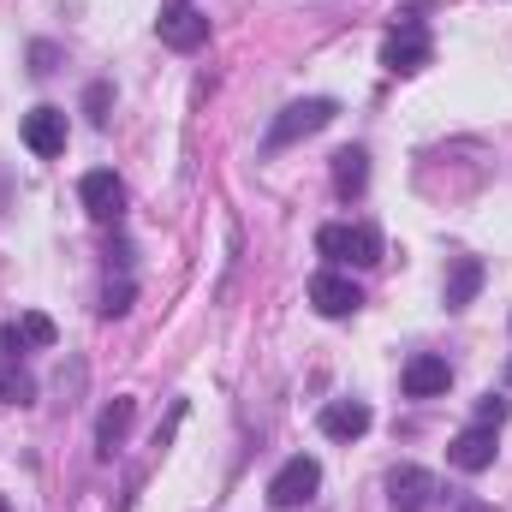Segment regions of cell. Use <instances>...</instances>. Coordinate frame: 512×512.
Wrapping results in <instances>:
<instances>
[{
	"label": "cell",
	"mask_w": 512,
	"mask_h": 512,
	"mask_svg": "<svg viewBox=\"0 0 512 512\" xmlns=\"http://www.w3.org/2000/svg\"><path fill=\"white\" fill-rule=\"evenodd\" d=\"M405 393L411 399H435V393H447V382H453V370H447V358H435V352H417L411 364H405Z\"/></svg>",
	"instance_id": "7c38bea8"
},
{
	"label": "cell",
	"mask_w": 512,
	"mask_h": 512,
	"mask_svg": "<svg viewBox=\"0 0 512 512\" xmlns=\"http://www.w3.org/2000/svg\"><path fill=\"white\" fill-rule=\"evenodd\" d=\"M477 292H483V262L477 256H459L453 274H447V310H465Z\"/></svg>",
	"instance_id": "5bb4252c"
},
{
	"label": "cell",
	"mask_w": 512,
	"mask_h": 512,
	"mask_svg": "<svg viewBox=\"0 0 512 512\" xmlns=\"http://www.w3.org/2000/svg\"><path fill=\"white\" fill-rule=\"evenodd\" d=\"M316 489H322V465H316L310 453H292V459L268 477V507H280V512L310 507V501H316Z\"/></svg>",
	"instance_id": "7a4b0ae2"
},
{
	"label": "cell",
	"mask_w": 512,
	"mask_h": 512,
	"mask_svg": "<svg viewBox=\"0 0 512 512\" xmlns=\"http://www.w3.org/2000/svg\"><path fill=\"white\" fill-rule=\"evenodd\" d=\"M131 417H137V405H131V399L102 405V417H96V453H102V459H114V447L131 435Z\"/></svg>",
	"instance_id": "4fadbf2b"
},
{
	"label": "cell",
	"mask_w": 512,
	"mask_h": 512,
	"mask_svg": "<svg viewBox=\"0 0 512 512\" xmlns=\"http://www.w3.org/2000/svg\"><path fill=\"white\" fill-rule=\"evenodd\" d=\"M435 60V42H429V30L417 24V18H405V24H393L382 42V66L387 72H423Z\"/></svg>",
	"instance_id": "277c9868"
},
{
	"label": "cell",
	"mask_w": 512,
	"mask_h": 512,
	"mask_svg": "<svg viewBox=\"0 0 512 512\" xmlns=\"http://www.w3.org/2000/svg\"><path fill=\"white\" fill-rule=\"evenodd\" d=\"M447 459H453L459 471H471V477H477V471H489V465H495V429H489V423L459 429V435H453V447H447Z\"/></svg>",
	"instance_id": "9c48e42d"
},
{
	"label": "cell",
	"mask_w": 512,
	"mask_h": 512,
	"mask_svg": "<svg viewBox=\"0 0 512 512\" xmlns=\"http://www.w3.org/2000/svg\"><path fill=\"white\" fill-rule=\"evenodd\" d=\"M131 292H137L131 280H120V286H108V292H102V316H126V310H131Z\"/></svg>",
	"instance_id": "ffe728a7"
},
{
	"label": "cell",
	"mask_w": 512,
	"mask_h": 512,
	"mask_svg": "<svg viewBox=\"0 0 512 512\" xmlns=\"http://www.w3.org/2000/svg\"><path fill=\"white\" fill-rule=\"evenodd\" d=\"M387 501H393V512H423L429 501H435V477H429L423 465H393Z\"/></svg>",
	"instance_id": "52a82bcc"
},
{
	"label": "cell",
	"mask_w": 512,
	"mask_h": 512,
	"mask_svg": "<svg viewBox=\"0 0 512 512\" xmlns=\"http://www.w3.org/2000/svg\"><path fill=\"white\" fill-rule=\"evenodd\" d=\"M78 203H84V215H90V221L114 227V221L126 215V185H120L108 167H96V173H84V179H78Z\"/></svg>",
	"instance_id": "8992f818"
},
{
	"label": "cell",
	"mask_w": 512,
	"mask_h": 512,
	"mask_svg": "<svg viewBox=\"0 0 512 512\" xmlns=\"http://www.w3.org/2000/svg\"><path fill=\"white\" fill-rule=\"evenodd\" d=\"M334 114H340V102H328V96L292 102V108L268 126V149H286V143H298V137H316L322 126H334Z\"/></svg>",
	"instance_id": "3957f363"
},
{
	"label": "cell",
	"mask_w": 512,
	"mask_h": 512,
	"mask_svg": "<svg viewBox=\"0 0 512 512\" xmlns=\"http://www.w3.org/2000/svg\"><path fill=\"white\" fill-rule=\"evenodd\" d=\"M12 328H18V346H36V352H48V346L60 340V328H54V322H48L42 310H24V316H18Z\"/></svg>",
	"instance_id": "2e32d148"
},
{
	"label": "cell",
	"mask_w": 512,
	"mask_h": 512,
	"mask_svg": "<svg viewBox=\"0 0 512 512\" xmlns=\"http://www.w3.org/2000/svg\"><path fill=\"white\" fill-rule=\"evenodd\" d=\"M24 149L42 155V161L60 155V149H66V114H60V108H30V114H24Z\"/></svg>",
	"instance_id": "30bf717a"
},
{
	"label": "cell",
	"mask_w": 512,
	"mask_h": 512,
	"mask_svg": "<svg viewBox=\"0 0 512 512\" xmlns=\"http://www.w3.org/2000/svg\"><path fill=\"white\" fill-rule=\"evenodd\" d=\"M322 435L328 441H358L364 429H370V405L364 399H334V405H322Z\"/></svg>",
	"instance_id": "8fae6325"
},
{
	"label": "cell",
	"mask_w": 512,
	"mask_h": 512,
	"mask_svg": "<svg viewBox=\"0 0 512 512\" xmlns=\"http://www.w3.org/2000/svg\"><path fill=\"white\" fill-rule=\"evenodd\" d=\"M54 66H60V48H54V42H36V48H30V72H42V78H48Z\"/></svg>",
	"instance_id": "44dd1931"
},
{
	"label": "cell",
	"mask_w": 512,
	"mask_h": 512,
	"mask_svg": "<svg viewBox=\"0 0 512 512\" xmlns=\"http://www.w3.org/2000/svg\"><path fill=\"white\" fill-rule=\"evenodd\" d=\"M507 393H483V399H477V423H489V429H501V423H507Z\"/></svg>",
	"instance_id": "d6986e66"
},
{
	"label": "cell",
	"mask_w": 512,
	"mask_h": 512,
	"mask_svg": "<svg viewBox=\"0 0 512 512\" xmlns=\"http://www.w3.org/2000/svg\"><path fill=\"white\" fill-rule=\"evenodd\" d=\"M36 399V382L18 370V358H0V405H30Z\"/></svg>",
	"instance_id": "e0dca14e"
},
{
	"label": "cell",
	"mask_w": 512,
	"mask_h": 512,
	"mask_svg": "<svg viewBox=\"0 0 512 512\" xmlns=\"http://www.w3.org/2000/svg\"><path fill=\"white\" fill-rule=\"evenodd\" d=\"M364 185H370V155L364 149H340L334 155V191L340 197H358Z\"/></svg>",
	"instance_id": "9a60e30c"
},
{
	"label": "cell",
	"mask_w": 512,
	"mask_h": 512,
	"mask_svg": "<svg viewBox=\"0 0 512 512\" xmlns=\"http://www.w3.org/2000/svg\"><path fill=\"white\" fill-rule=\"evenodd\" d=\"M0 512H12V507H6V495H0Z\"/></svg>",
	"instance_id": "7402d4cb"
},
{
	"label": "cell",
	"mask_w": 512,
	"mask_h": 512,
	"mask_svg": "<svg viewBox=\"0 0 512 512\" xmlns=\"http://www.w3.org/2000/svg\"><path fill=\"white\" fill-rule=\"evenodd\" d=\"M155 36H161L167 48L191 54V48H203V42H209V18H203L191 0H167V6H161V18H155Z\"/></svg>",
	"instance_id": "5b68a950"
},
{
	"label": "cell",
	"mask_w": 512,
	"mask_h": 512,
	"mask_svg": "<svg viewBox=\"0 0 512 512\" xmlns=\"http://www.w3.org/2000/svg\"><path fill=\"white\" fill-rule=\"evenodd\" d=\"M507 382H512V364H507Z\"/></svg>",
	"instance_id": "603a6c76"
},
{
	"label": "cell",
	"mask_w": 512,
	"mask_h": 512,
	"mask_svg": "<svg viewBox=\"0 0 512 512\" xmlns=\"http://www.w3.org/2000/svg\"><path fill=\"white\" fill-rule=\"evenodd\" d=\"M310 304H316L322 316H334V322H340V316H352V310L364 304V292H358V286H352L346 274H334V268H322V274L310 280Z\"/></svg>",
	"instance_id": "ba28073f"
},
{
	"label": "cell",
	"mask_w": 512,
	"mask_h": 512,
	"mask_svg": "<svg viewBox=\"0 0 512 512\" xmlns=\"http://www.w3.org/2000/svg\"><path fill=\"white\" fill-rule=\"evenodd\" d=\"M108 102H114L108 84H90V90H84V114H90V126H108Z\"/></svg>",
	"instance_id": "ac0fdd59"
},
{
	"label": "cell",
	"mask_w": 512,
	"mask_h": 512,
	"mask_svg": "<svg viewBox=\"0 0 512 512\" xmlns=\"http://www.w3.org/2000/svg\"><path fill=\"white\" fill-rule=\"evenodd\" d=\"M316 251L328 256V262H352V268H376L382 262V233L376 227H346V221H334V227H322L316 233Z\"/></svg>",
	"instance_id": "6da1fadb"
}]
</instances>
